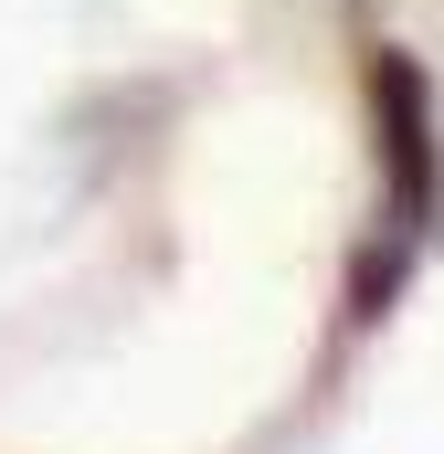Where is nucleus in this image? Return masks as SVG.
Masks as SVG:
<instances>
[{
    "instance_id": "obj_1",
    "label": "nucleus",
    "mask_w": 444,
    "mask_h": 454,
    "mask_svg": "<svg viewBox=\"0 0 444 454\" xmlns=\"http://www.w3.org/2000/svg\"><path fill=\"white\" fill-rule=\"evenodd\" d=\"M360 106H370V223L349 254V307H338V339H370L402 286L424 275L444 232V106L434 74L402 53V43H370L360 53Z\"/></svg>"
}]
</instances>
